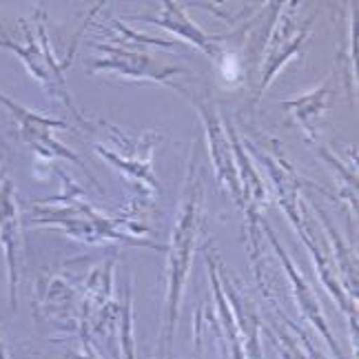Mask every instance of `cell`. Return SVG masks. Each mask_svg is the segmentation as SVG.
I'll use <instances>...</instances> for the list:
<instances>
[{
	"mask_svg": "<svg viewBox=\"0 0 359 359\" xmlns=\"http://www.w3.org/2000/svg\"><path fill=\"white\" fill-rule=\"evenodd\" d=\"M202 206H204V187L191 160L187 171L182 206H180L177 222L173 226L171 244L167 246V299H164V328L160 339V359H167L173 346L180 302H182V293L191 273V262L193 255H196V244L202 229Z\"/></svg>",
	"mask_w": 359,
	"mask_h": 359,
	"instance_id": "obj_2",
	"label": "cell"
},
{
	"mask_svg": "<svg viewBox=\"0 0 359 359\" xmlns=\"http://www.w3.org/2000/svg\"><path fill=\"white\" fill-rule=\"evenodd\" d=\"M262 233H266L269 242L273 244L275 253H278L280 262L284 264V271H286L288 280H291V284H293V295H295V302H297V306H299V313L304 315V320H309L311 326H315V330H320V335L324 337V341L330 346V351H333V353L337 355V359H344L339 344L335 341L333 333H330V328H328V322H326V317H324V313H322V304H320V299H317L315 291L309 286V282L302 278V273L297 271L295 262H293L291 255H288V253L284 251V248H282L278 236H275L273 229H271L266 222H262Z\"/></svg>",
	"mask_w": 359,
	"mask_h": 359,
	"instance_id": "obj_11",
	"label": "cell"
},
{
	"mask_svg": "<svg viewBox=\"0 0 359 359\" xmlns=\"http://www.w3.org/2000/svg\"><path fill=\"white\" fill-rule=\"evenodd\" d=\"M22 32H25V43H13L9 38H0V47H7L16 53V56L22 60V65L27 67V72L47 89V93L53 95V98H58L69 111H72L74 120L91 131L93 122H89L80 114V109L74 104L72 93L67 89L65 69L69 67V62H58V58L53 56L43 11H36V29H32L29 25L22 22Z\"/></svg>",
	"mask_w": 359,
	"mask_h": 359,
	"instance_id": "obj_3",
	"label": "cell"
},
{
	"mask_svg": "<svg viewBox=\"0 0 359 359\" xmlns=\"http://www.w3.org/2000/svg\"><path fill=\"white\" fill-rule=\"evenodd\" d=\"M317 215L322 217V224L326 229V236H328V242H330V248H333V255H330V262H333V266L337 271V278L344 286V291H346L355 302H357V257L353 255L351 246L339 238L337 229L330 222V217L322 211V209H315Z\"/></svg>",
	"mask_w": 359,
	"mask_h": 359,
	"instance_id": "obj_15",
	"label": "cell"
},
{
	"mask_svg": "<svg viewBox=\"0 0 359 359\" xmlns=\"http://www.w3.org/2000/svg\"><path fill=\"white\" fill-rule=\"evenodd\" d=\"M102 56L89 67V74H98V72H116L124 78L131 80H151V82H162L175 91H182L187 95V87L177 85L171 78L187 74V69L182 67H173V65H164L158 58L149 56L144 49H131V47H120V45H104L98 43L95 45Z\"/></svg>",
	"mask_w": 359,
	"mask_h": 359,
	"instance_id": "obj_5",
	"label": "cell"
},
{
	"mask_svg": "<svg viewBox=\"0 0 359 359\" xmlns=\"http://www.w3.org/2000/svg\"><path fill=\"white\" fill-rule=\"evenodd\" d=\"M217 278H219L222 291H224V295H226V299L231 304L233 317H236V324H238L240 337H242V344H244L246 359H264L262 344H259L262 322H259V315L255 311V304L251 302V297L244 293L242 282L219 259H217Z\"/></svg>",
	"mask_w": 359,
	"mask_h": 359,
	"instance_id": "obj_12",
	"label": "cell"
},
{
	"mask_svg": "<svg viewBox=\"0 0 359 359\" xmlns=\"http://www.w3.org/2000/svg\"><path fill=\"white\" fill-rule=\"evenodd\" d=\"M0 246L7 259L9 278V302L11 309H18V278H20V253H22V224L20 206L13 182L7 177L0 180Z\"/></svg>",
	"mask_w": 359,
	"mask_h": 359,
	"instance_id": "obj_10",
	"label": "cell"
},
{
	"mask_svg": "<svg viewBox=\"0 0 359 359\" xmlns=\"http://www.w3.org/2000/svg\"><path fill=\"white\" fill-rule=\"evenodd\" d=\"M0 359H9V355H7V351H5V341L0 339Z\"/></svg>",
	"mask_w": 359,
	"mask_h": 359,
	"instance_id": "obj_20",
	"label": "cell"
},
{
	"mask_svg": "<svg viewBox=\"0 0 359 359\" xmlns=\"http://www.w3.org/2000/svg\"><path fill=\"white\" fill-rule=\"evenodd\" d=\"M187 98L193 102V107L198 109L200 120L204 122L206 137H209L211 160L215 164V173H217V182L231 193V198L236 200V204L240 206L242 187H240L236 154H233V144H231V135H229L226 124L222 118H219L215 102H211L206 95H196L187 89Z\"/></svg>",
	"mask_w": 359,
	"mask_h": 359,
	"instance_id": "obj_8",
	"label": "cell"
},
{
	"mask_svg": "<svg viewBox=\"0 0 359 359\" xmlns=\"http://www.w3.org/2000/svg\"><path fill=\"white\" fill-rule=\"evenodd\" d=\"M140 20H147V22H154L158 27H162V29H169L173 32L175 36H180L182 40H187L189 45L193 47H198L200 51H204L209 58H217L219 53H222V40L224 36H209V34H204L200 27L193 22L182 5H177V3H171V0H167V3H162V13L158 18H151V16H144Z\"/></svg>",
	"mask_w": 359,
	"mask_h": 359,
	"instance_id": "obj_13",
	"label": "cell"
},
{
	"mask_svg": "<svg viewBox=\"0 0 359 359\" xmlns=\"http://www.w3.org/2000/svg\"><path fill=\"white\" fill-rule=\"evenodd\" d=\"M58 175L62 177V193L56 198L38 200L32 206V224L38 226H53L65 231L69 238L87 242V244H127V246H144L154 251H164L167 246L156 244L147 238H137L133 233L122 231L118 219L107 217L98 209L87 202L85 191H82L72 177L62 169H58Z\"/></svg>",
	"mask_w": 359,
	"mask_h": 359,
	"instance_id": "obj_1",
	"label": "cell"
},
{
	"mask_svg": "<svg viewBox=\"0 0 359 359\" xmlns=\"http://www.w3.org/2000/svg\"><path fill=\"white\" fill-rule=\"evenodd\" d=\"M98 127L109 142H95V154L109 164H114V169L127 177L142 196H154L158 191V182L154 177V169H151V156H154L156 144L162 142V135L156 131H147L137 137H131L109 122H98Z\"/></svg>",
	"mask_w": 359,
	"mask_h": 359,
	"instance_id": "obj_4",
	"label": "cell"
},
{
	"mask_svg": "<svg viewBox=\"0 0 359 359\" xmlns=\"http://www.w3.org/2000/svg\"><path fill=\"white\" fill-rule=\"evenodd\" d=\"M124 304L120 306V337H122V355L124 359H135V344H133V326H131V293L129 286L124 288Z\"/></svg>",
	"mask_w": 359,
	"mask_h": 359,
	"instance_id": "obj_18",
	"label": "cell"
},
{
	"mask_svg": "<svg viewBox=\"0 0 359 359\" xmlns=\"http://www.w3.org/2000/svg\"><path fill=\"white\" fill-rule=\"evenodd\" d=\"M313 18L297 22L293 5H280L273 18V32L264 40V62H262L259 74V87H257V100L269 89L273 78L278 76L280 69L291 60L295 53L302 49V45L309 40Z\"/></svg>",
	"mask_w": 359,
	"mask_h": 359,
	"instance_id": "obj_6",
	"label": "cell"
},
{
	"mask_svg": "<svg viewBox=\"0 0 359 359\" xmlns=\"http://www.w3.org/2000/svg\"><path fill=\"white\" fill-rule=\"evenodd\" d=\"M269 335L275 341V348L280 351L282 359H306L295 335L291 333V328L282 326L280 315H269Z\"/></svg>",
	"mask_w": 359,
	"mask_h": 359,
	"instance_id": "obj_17",
	"label": "cell"
},
{
	"mask_svg": "<svg viewBox=\"0 0 359 359\" xmlns=\"http://www.w3.org/2000/svg\"><path fill=\"white\" fill-rule=\"evenodd\" d=\"M74 288L60 278H49L40 284V311L56 322H72Z\"/></svg>",
	"mask_w": 359,
	"mask_h": 359,
	"instance_id": "obj_16",
	"label": "cell"
},
{
	"mask_svg": "<svg viewBox=\"0 0 359 359\" xmlns=\"http://www.w3.org/2000/svg\"><path fill=\"white\" fill-rule=\"evenodd\" d=\"M114 266L116 259H109L93 269L87 280V293L78 309V330L85 355H89V337L93 333H107V326L114 324Z\"/></svg>",
	"mask_w": 359,
	"mask_h": 359,
	"instance_id": "obj_9",
	"label": "cell"
},
{
	"mask_svg": "<svg viewBox=\"0 0 359 359\" xmlns=\"http://www.w3.org/2000/svg\"><path fill=\"white\" fill-rule=\"evenodd\" d=\"M280 317H282V322L288 326V328H291V333L297 337V341H302V348L304 351H306V359H326V355L320 351V348H315V341L309 337V333H306V330H302L295 322H291V320H288V317L286 315H282L280 313Z\"/></svg>",
	"mask_w": 359,
	"mask_h": 359,
	"instance_id": "obj_19",
	"label": "cell"
},
{
	"mask_svg": "<svg viewBox=\"0 0 359 359\" xmlns=\"http://www.w3.org/2000/svg\"><path fill=\"white\" fill-rule=\"evenodd\" d=\"M330 85H333V76H328V80L322 87H317L315 91L302 95V98L282 102V107L293 114L304 135H306L311 142H317V120H320V116L324 114L326 102L330 98Z\"/></svg>",
	"mask_w": 359,
	"mask_h": 359,
	"instance_id": "obj_14",
	"label": "cell"
},
{
	"mask_svg": "<svg viewBox=\"0 0 359 359\" xmlns=\"http://www.w3.org/2000/svg\"><path fill=\"white\" fill-rule=\"evenodd\" d=\"M0 104H5L11 116L16 118L18 127H20V135L22 140L34 149V154L43 160H53V158H65L69 162H76L78 167L85 171L91 182L95 184V189H100L98 180L93 177V173L85 167V162H82L72 149H67L62 142L56 140V135H53V129H67L69 122L67 120H58V118H47L40 111H34V109H27L18 102L9 100L7 95L0 91Z\"/></svg>",
	"mask_w": 359,
	"mask_h": 359,
	"instance_id": "obj_7",
	"label": "cell"
}]
</instances>
